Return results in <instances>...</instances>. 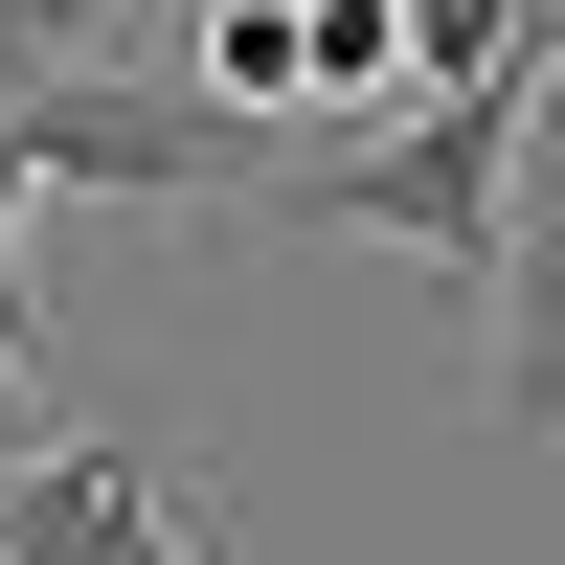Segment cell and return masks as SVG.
Segmentation results:
<instances>
[{
	"mask_svg": "<svg viewBox=\"0 0 565 565\" xmlns=\"http://www.w3.org/2000/svg\"><path fill=\"white\" fill-rule=\"evenodd\" d=\"M521 114H543V90H430V114L340 136V159H271V181H249V226H362V249H407V271H498Z\"/></svg>",
	"mask_w": 565,
	"mask_h": 565,
	"instance_id": "1",
	"label": "cell"
},
{
	"mask_svg": "<svg viewBox=\"0 0 565 565\" xmlns=\"http://www.w3.org/2000/svg\"><path fill=\"white\" fill-rule=\"evenodd\" d=\"M0 136H23V181H90V204H249L271 181L204 90H114V68H0Z\"/></svg>",
	"mask_w": 565,
	"mask_h": 565,
	"instance_id": "2",
	"label": "cell"
},
{
	"mask_svg": "<svg viewBox=\"0 0 565 565\" xmlns=\"http://www.w3.org/2000/svg\"><path fill=\"white\" fill-rule=\"evenodd\" d=\"M0 565H226V498H181L136 430H45L0 476Z\"/></svg>",
	"mask_w": 565,
	"mask_h": 565,
	"instance_id": "3",
	"label": "cell"
},
{
	"mask_svg": "<svg viewBox=\"0 0 565 565\" xmlns=\"http://www.w3.org/2000/svg\"><path fill=\"white\" fill-rule=\"evenodd\" d=\"M498 430L565 452V68L521 114V204H498Z\"/></svg>",
	"mask_w": 565,
	"mask_h": 565,
	"instance_id": "4",
	"label": "cell"
},
{
	"mask_svg": "<svg viewBox=\"0 0 565 565\" xmlns=\"http://www.w3.org/2000/svg\"><path fill=\"white\" fill-rule=\"evenodd\" d=\"M181 90H204V114H295V90H340V68H317V0H204V23H181Z\"/></svg>",
	"mask_w": 565,
	"mask_h": 565,
	"instance_id": "5",
	"label": "cell"
}]
</instances>
